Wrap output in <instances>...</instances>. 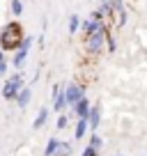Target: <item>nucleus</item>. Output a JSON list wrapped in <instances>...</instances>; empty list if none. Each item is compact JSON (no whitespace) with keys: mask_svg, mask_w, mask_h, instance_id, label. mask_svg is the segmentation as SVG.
<instances>
[{"mask_svg":"<svg viewBox=\"0 0 147 156\" xmlns=\"http://www.w3.org/2000/svg\"><path fill=\"white\" fill-rule=\"evenodd\" d=\"M106 51L108 53H115V51H117V41H115V37L110 32H108V39H106Z\"/></svg>","mask_w":147,"mask_h":156,"instance_id":"nucleus-19","label":"nucleus"},{"mask_svg":"<svg viewBox=\"0 0 147 156\" xmlns=\"http://www.w3.org/2000/svg\"><path fill=\"white\" fill-rule=\"evenodd\" d=\"M30 101H32V85H25V87L19 92V97H16V101H14V103L21 108V110H23V108H28V106H30Z\"/></svg>","mask_w":147,"mask_h":156,"instance_id":"nucleus-9","label":"nucleus"},{"mask_svg":"<svg viewBox=\"0 0 147 156\" xmlns=\"http://www.w3.org/2000/svg\"><path fill=\"white\" fill-rule=\"evenodd\" d=\"M67 124H69V117L64 115V112H60L58 122H55V126H58V131H62V129H67Z\"/></svg>","mask_w":147,"mask_h":156,"instance_id":"nucleus-20","label":"nucleus"},{"mask_svg":"<svg viewBox=\"0 0 147 156\" xmlns=\"http://www.w3.org/2000/svg\"><path fill=\"white\" fill-rule=\"evenodd\" d=\"M71 151H74V145H71V142H67V140H60V145H58V151H55V156H71Z\"/></svg>","mask_w":147,"mask_h":156,"instance_id":"nucleus-16","label":"nucleus"},{"mask_svg":"<svg viewBox=\"0 0 147 156\" xmlns=\"http://www.w3.org/2000/svg\"><path fill=\"white\" fill-rule=\"evenodd\" d=\"M51 99H53V110H55V112H64V110L69 108L67 97H64V85L55 83V85H53V92H51Z\"/></svg>","mask_w":147,"mask_h":156,"instance_id":"nucleus-5","label":"nucleus"},{"mask_svg":"<svg viewBox=\"0 0 147 156\" xmlns=\"http://www.w3.org/2000/svg\"><path fill=\"white\" fill-rule=\"evenodd\" d=\"M90 133V122L88 119H76V131H74V138L76 140H83Z\"/></svg>","mask_w":147,"mask_h":156,"instance_id":"nucleus-12","label":"nucleus"},{"mask_svg":"<svg viewBox=\"0 0 147 156\" xmlns=\"http://www.w3.org/2000/svg\"><path fill=\"white\" fill-rule=\"evenodd\" d=\"M9 76V58H2L0 60V78H7Z\"/></svg>","mask_w":147,"mask_h":156,"instance_id":"nucleus-18","label":"nucleus"},{"mask_svg":"<svg viewBox=\"0 0 147 156\" xmlns=\"http://www.w3.org/2000/svg\"><path fill=\"white\" fill-rule=\"evenodd\" d=\"M97 2H108V0H97Z\"/></svg>","mask_w":147,"mask_h":156,"instance_id":"nucleus-23","label":"nucleus"},{"mask_svg":"<svg viewBox=\"0 0 147 156\" xmlns=\"http://www.w3.org/2000/svg\"><path fill=\"white\" fill-rule=\"evenodd\" d=\"M0 99H2V87H0Z\"/></svg>","mask_w":147,"mask_h":156,"instance_id":"nucleus-22","label":"nucleus"},{"mask_svg":"<svg viewBox=\"0 0 147 156\" xmlns=\"http://www.w3.org/2000/svg\"><path fill=\"white\" fill-rule=\"evenodd\" d=\"M88 122H90V131H97L99 129V124H101V103L92 106V110L88 115Z\"/></svg>","mask_w":147,"mask_h":156,"instance_id":"nucleus-11","label":"nucleus"},{"mask_svg":"<svg viewBox=\"0 0 147 156\" xmlns=\"http://www.w3.org/2000/svg\"><path fill=\"white\" fill-rule=\"evenodd\" d=\"M64 97H67L69 108H74L81 99L85 97V87L81 83H67V85H64Z\"/></svg>","mask_w":147,"mask_h":156,"instance_id":"nucleus-4","label":"nucleus"},{"mask_svg":"<svg viewBox=\"0 0 147 156\" xmlns=\"http://www.w3.org/2000/svg\"><path fill=\"white\" fill-rule=\"evenodd\" d=\"M23 37H25L23 25L19 21H9L7 25L0 28V48L5 51V53H14V51H19Z\"/></svg>","mask_w":147,"mask_h":156,"instance_id":"nucleus-1","label":"nucleus"},{"mask_svg":"<svg viewBox=\"0 0 147 156\" xmlns=\"http://www.w3.org/2000/svg\"><path fill=\"white\" fill-rule=\"evenodd\" d=\"M25 5H23V0H9V14L14 16V19H19L21 14H23Z\"/></svg>","mask_w":147,"mask_h":156,"instance_id":"nucleus-15","label":"nucleus"},{"mask_svg":"<svg viewBox=\"0 0 147 156\" xmlns=\"http://www.w3.org/2000/svg\"><path fill=\"white\" fill-rule=\"evenodd\" d=\"M103 25H106V21H99V19H83V23H81V34L83 37H88V34H92V32H97V30H101Z\"/></svg>","mask_w":147,"mask_h":156,"instance_id":"nucleus-7","label":"nucleus"},{"mask_svg":"<svg viewBox=\"0 0 147 156\" xmlns=\"http://www.w3.org/2000/svg\"><path fill=\"white\" fill-rule=\"evenodd\" d=\"M0 87H2V99H5V101H16L19 92L25 87V73H23V71L9 73V76L5 78V83L0 85Z\"/></svg>","mask_w":147,"mask_h":156,"instance_id":"nucleus-3","label":"nucleus"},{"mask_svg":"<svg viewBox=\"0 0 147 156\" xmlns=\"http://www.w3.org/2000/svg\"><path fill=\"white\" fill-rule=\"evenodd\" d=\"M108 32H110V25L106 23L101 30H97V32H92V34H88V37H83V51L90 55V58H99V55L106 51Z\"/></svg>","mask_w":147,"mask_h":156,"instance_id":"nucleus-2","label":"nucleus"},{"mask_svg":"<svg viewBox=\"0 0 147 156\" xmlns=\"http://www.w3.org/2000/svg\"><path fill=\"white\" fill-rule=\"evenodd\" d=\"M58 145H60V138H48V142H46L44 151H41V156H55V151H58Z\"/></svg>","mask_w":147,"mask_h":156,"instance_id":"nucleus-14","label":"nucleus"},{"mask_svg":"<svg viewBox=\"0 0 147 156\" xmlns=\"http://www.w3.org/2000/svg\"><path fill=\"white\" fill-rule=\"evenodd\" d=\"M81 23H83V19H81L78 14H71L67 19V28H69V34H71V37L81 32Z\"/></svg>","mask_w":147,"mask_h":156,"instance_id":"nucleus-13","label":"nucleus"},{"mask_svg":"<svg viewBox=\"0 0 147 156\" xmlns=\"http://www.w3.org/2000/svg\"><path fill=\"white\" fill-rule=\"evenodd\" d=\"M88 145H90V147H94V149H99V151H101V149H103V138L99 136L97 131H90V142H88Z\"/></svg>","mask_w":147,"mask_h":156,"instance_id":"nucleus-17","label":"nucleus"},{"mask_svg":"<svg viewBox=\"0 0 147 156\" xmlns=\"http://www.w3.org/2000/svg\"><path fill=\"white\" fill-rule=\"evenodd\" d=\"M69 110H71V115L76 117V119H88L90 110H92V103H90V99H88V97H83L74 108H69Z\"/></svg>","mask_w":147,"mask_h":156,"instance_id":"nucleus-6","label":"nucleus"},{"mask_svg":"<svg viewBox=\"0 0 147 156\" xmlns=\"http://www.w3.org/2000/svg\"><path fill=\"white\" fill-rule=\"evenodd\" d=\"M115 156H124V154H115Z\"/></svg>","mask_w":147,"mask_h":156,"instance_id":"nucleus-24","label":"nucleus"},{"mask_svg":"<svg viewBox=\"0 0 147 156\" xmlns=\"http://www.w3.org/2000/svg\"><path fill=\"white\" fill-rule=\"evenodd\" d=\"M28 53H30V51H23V48H19V51H14V53H12L9 64L16 69V71H23V67L28 64Z\"/></svg>","mask_w":147,"mask_h":156,"instance_id":"nucleus-8","label":"nucleus"},{"mask_svg":"<svg viewBox=\"0 0 147 156\" xmlns=\"http://www.w3.org/2000/svg\"><path fill=\"white\" fill-rule=\"evenodd\" d=\"M48 115H51V110H48L46 106H41L39 110H37V117H34V122H32V129H34V131H39V129L46 126V122H48Z\"/></svg>","mask_w":147,"mask_h":156,"instance_id":"nucleus-10","label":"nucleus"},{"mask_svg":"<svg viewBox=\"0 0 147 156\" xmlns=\"http://www.w3.org/2000/svg\"><path fill=\"white\" fill-rule=\"evenodd\" d=\"M81 156H101V151H99V149H94V147H85V149H83V154H81Z\"/></svg>","mask_w":147,"mask_h":156,"instance_id":"nucleus-21","label":"nucleus"}]
</instances>
